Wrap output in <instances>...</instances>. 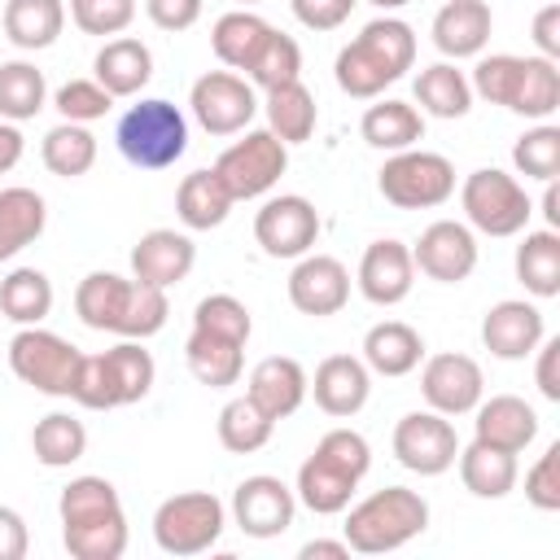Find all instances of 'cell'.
Returning a JSON list of instances; mask_svg holds the SVG:
<instances>
[{
  "label": "cell",
  "instance_id": "1",
  "mask_svg": "<svg viewBox=\"0 0 560 560\" xmlns=\"http://www.w3.org/2000/svg\"><path fill=\"white\" fill-rule=\"evenodd\" d=\"M74 315L96 332L144 341L166 328L171 302H166V289H153L136 276L127 280L118 271H88L74 289Z\"/></svg>",
  "mask_w": 560,
  "mask_h": 560
},
{
  "label": "cell",
  "instance_id": "2",
  "mask_svg": "<svg viewBox=\"0 0 560 560\" xmlns=\"http://www.w3.org/2000/svg\"><path fill=\"white\" fill-rule=\"evenodd\" d=\"M416 66V31L402 18H372L332 61L337 88L354 101L381 96L389 83H398Z\"/></svg>",
  "mask_w": 560,
  "mask_h": 560
},
{
  "label": "cell",
  "instance_id": "3",
  "mask_svg": "<svg viewBox=\"0 0 560 560\" xmlns=\"http://www.w3.org/2000/svg\"><path fill=\"white\" fill-rule=\"evenodd\" d=\"M57 512H61V542L74 560H118L127 551V512L114 481L92 472L74 477L61 490Z\"/></svg>",
  "mask_w": 560,
  "mask_h": 560
},
{
  "label": "cell",
  "instance_id": "4",
  "mask_svg": "<svg viewBox=\"0 0 560 560\" xmlns=\"http://www.w3.org/2000/svg\"><path fill=\"white\" fill-rule=\"evenodd\" d=\"M368 468H372L368 438L354 433V429H328L315 442V451L302 459L293 494L315 516H337V512L350 508V499H354L359 481L368 477Z\"/></svg>",
  "mask_w": 560,
  "mask_h": 560
},
{
  "label": "cell",
  "instance_id": "5",
  "mask_svg": "<svg viewBox=\"0 0 560 560\" xmlns=\"http://www.w3.org/2000/svg\"><path fill=\"white\" fill-rule=\"evenodd\" d=\"M424 529H429V503H424V494H416L407 486H385V490L368 494L363 503H354L346 512L341 538L359 556H385V551L407 547Z\"/></svg>",
  "mask_w": 560,
  "mask_h": 560
},
{
  "label": "cell",
  "instance_id": "6",
  "mask_svg": "<svg viewBox=\"0 0 560 560\" xmlns=\"http://www.w3.org/2000/svg\"><path fill=\"white\" fill-rule=\"evenodd\" d=\"M153 376H158L153 354H149L140 341L122 337V341H118L114 350H105V354H83L70 398H74L79 407H88V411L131 407V402H140V398L153 389Z\"/></svg>",
  "mask_w": 560,
  "mask_h": 560
},
{
  "label": "cell",
  "instance_id": "7",
  "mask_svg": "<svg viewBox=\"0 0 560 560\" xmlns=\"http://www.w3.org/2000/svg\"><path fill=\"white\" fill-rule=\"evenodd\" d=\"M114 144L118 153L140 166V171H166L184 158L188 149V118L179 114V105L162 101V96H149L140 105H131L122 118H118V131H114Z\"/></svg>",
  "mask_w": 560,
  "mask_h": 560
},
{
  "label": "cell",
  "instance_id": "8",
  "mask_svg": "<svg viewBox=\"0 0 560 560\" xmlns=\"http://www.w3.org/2000/svg\"><path fill=\"white\" fill-rule=\"evenodd\" d=\"M459 206L468 228L486 232V236H516L525 232L534 201L525 197V184L499 166H481L459 184Z\"/></svg>",
  "mask_w": 560,
  "mask_h": 560
},
{
  "label": "cell",
  "instance_id": "9",
  "mask_svg": "<svg viewBox=\"0 0 560 560\" xmlns=\"http://www.w3.org/2000/svg\"><path fill=\"white\" fill-rule=\"evenodd\" d=\"M228 525V508L210 490H184L158 503L153 512V542L166 556H201L219 542Z\"/></svg>",
  "mask_w": 560,
  "mask_h": 560
},
{
  "label": "cell",
  "instance_id": "10",
  "mask_svg": "<svg viewBox=\"0 0 560 560\" xmlns=\"http://www.w3.org/2000/svg\"><path fill=\"white\" fill-rule=\"evenodd\" d=\"M376 188L398 210H433V206L451 201V192H455V166L442 153L402 149V153H389L385 158V166L376 175Z\"/></svg>",
  "mask_w": 560,
  "mask_h": 560
},
{
  "label": "cell",
  "instance_id": "11",
  "mask_svg": "<svg viewBox=\"0 0 560 560\" xmlns=\"http://www.w3.org/2000/svg\"><path fill=\"white\" fill-rule=\"evenodd\" d=\"M79 363H83V350L70 346L66 337L39 328V324L18 328L13 341H9V368H13V376L26 381L39 394H52V398H70L74 376H79Z\"/></svg>",
  "mask_w": 560,
  "mask_h": 560
},
{
  "label": "cell",
  "instance_id": "12",
  "mask_svg": "<svg viewBox=\"0 0 560 560\" xmlns=\"http://www.w3.org/2000/svg\"><path fill=\"white\" fill-rule=\"evenodd\" d=\"M284 171H289V144L280 136H271L267 127H254V131L245 127L241 140H232L214 162V175L223 179L232 201H249V197L271 192Z\"/></svg>",
  "mask_w": 560,
  "mask_h": 560
},
{
  "label": "cell",
  "instance_id": "13",
  "mask_svg": "<svg viewBox=\"0 0 560 560\" xmlns=\"http://www.w3.org/2000/svg\"><path fill=\"white\" fill-rule=\"evenodd\" d=\"M188 105H192V118L210 136H241L258 114L254 83L245 74H236V70H206L192 83Z\"/></svg>",
  "mask_w": 560,
  "mask_h": 560
},
{
  "label": "cell",
  "instance_id": "14",
  "mask_svg": "<svg viewBox=\"0 0 560 560\" xmlns=\"http://www.w3.org/2000/svg\"><path fill=\"white\" fill-rule=\"evenodd\" d=\"M389 446H394V459L420 477H442L446 468H455V455H459L455 424L442 411H407L394 424Z\"/></svg>",
  "mask_w": 560,
  "mask_h": 560
},
{
  "label": "cell",
  "instance_id": "15",
  "mask_svg": "<svg viewBox=\"0 0 560 560\" xmlns=\"http://www.w3.org/2000/svg\"><path fill=\"white\" fill-rule=\"evenodd\" d=\"M254 241L267 258H302L319 241V210L298 192L267 197L254 214Z\"/></svg>",
  "mask_w": 560,
  "mask_h": 560
},
{
  "label": "cell",
  "instance_id": "16",
  "mask_svg": "<svg viewBox=\"0 0 560 560\" xmlns=\"http://www.w3.org/2000/svg\"><path fill=\"white\" fill-rule=\"evenodd\" d=\"M411 262H416V271H424L438 284H459L477 267V236L459 219H438L411 245Z\"/></svg>",
  "mask_w": 560,
  "mask_h": 560
},
{
  "label": "cell",
  "instance_id": "17",
  "mask_svg": "<svg viewBox=\"0 0 560 560\" xmlns=\"http://www.w3.org/2000/svg\"><path fill=\"white\" fill-rule=\"evenodd\" d=\"M481 389H486V376H481V363L477 359H468L459 350H442V354L424 359L420 394H424L429 411L468 416L481 402Z\"/></svg>",
  "mask_w": 560,
  "mask_h": 560
},
{
  "label": "cell",
  "instance_id": "18",
  "mask_svg": "<svg viewBox=\"0 0 560 560\" xmlns=\"http://www.w3.org/2000/svg\"><path fill=\"white\" fill-rule=\"evenodd\" d=\"M293 512H298V494L271 472H254L232 490V521L249 538H280L293 525Z\"/></svg>",
  "mask_w": 560,
  "mask_h": 560
},
{
  "label": "cell",
  "instance_id": "19",
  "mask_svg": "<svg viewBox=\"0 0 560 560\" xmlns=\"http://www.w3.org/2000/svg\"><path fill=\"white\" fill-rule=\"evenodd\" d=\"M289 302L302 315H311V319L337 315L350 302V271H346V262L332 258V254H302L298 267L289 271Z\"/></svg>",
  "mask_w": 560,
  "mask_h": 560
},
{
  "label": "cell",
  "instance_id": "20",
  "mask_svg": "<svg viewBox=\"0 0 560 560\" xmlns=\"http://www.w3.org/2000/svg\"><path fill=\"white\" fill-rule=\"evenodd\" d=\"M359 293L372 302V306H398L411 284H416V262H411V245L385 236V241H372L359 258V276H354Z\"/></svg>",
  "mask_w": 560,
  "mask_h": 560
},
{
  "label": "cell",
  "instance_id": "21",
  "mask_svg": "<svg viewBox=\"0 0 560 560\" xmlns=\"http://www.w3.org/2000/svg\"><path fill=\"white\" fill-rule=\"evenodd\" d=\"M547 337V324H542V311L525 298H503L486 311L481 319V346L494 354V359H525L534 354V346Z\"/></svg>",
  "mask_w": 560,
  "mask_h": 560
},
{
  "label": "cell",
  "instance_id": "22",
  "mask_svg": "<svg viewBox=\"0 0 560 560\" xmlns=\"http://www.w3.org/2000/svg\"><path fill=\"white\" fill-rule=\"evenodd\" d=\"M192 262H197V245L188 232H175V228H153L131 245V276L153 289H171L188 280Z\"/></svg>",
  "mask_w": 560,
  "mask_h": 560
},
{
  "label": "cell",
  "instance_id": "23",
  "mask_svg": "<svg viewBox=\"0 0 560 560\" xmlns=\"http://www.w3.org/2000/svg\"><path fill=\"white\" fill-rule=\"evenodd\" d=\"M306 394H315V407L324 416L346 420V416L363 411V402L372 394V372L354 354H328L315 368V376H306Z\"/></svg>",
  "mask_w": 560,
  "mask_h": 560
},
{
  "label": "cell",
  "instance_id": "24",
  "mask_svg": "<svg viewBox=\"0 0 560 560\" xmlns=\"http://www.w3.org/2000/svg\"><path fill=\"white\" fill-rule=\"evenodd\" d=\"M472 411H477L472 442H486V446H499V451L521 455L538 438V411L525 398H516V394H494V398L477 402Z\"/></svg>",
  "mask_w": 560,
  "mask_h": 560
},
{
  "label": "cell",
  "instance_id": "25",
  "mask_svg": "<svg viewBox=\"0 0 560 560\" xmlns=\"http://www.w3.org/2000/svg\"><path fill=\"white\" fill-rule=\"evenodd\" d=\"M490 31H494V13L486 0H446L433 13V48L451 61L477 57L490 44Z\"/></svg>",
  "mask_w": 560,
  "mask_h": 560
},
{
  "label": "cell",
  "instance_id": "26",
  "mask_svg": "<svg viewBox=\"0 0 560 560\" xmlns=\"http://www.w3.org/2000/svg\"><path fill=\"white\" fill-rule=\"evenodd\" d=\"M245 394L271 420H284L306 402V368L298 359H289V354H267V359L254 363V372L245 381Z\"/></svg>",
  "mask_w": 560,
  "mask_h": 560
},
{
  "label": "cell",
  "instance_id": "27",
  "mask_svg": "<svg viewBox=\"0 0 560 560\" xmlns=\"http://www.w3.org/2000/svg\"><path fill=\"white\" fill-rule=\"evenodd\" d=\"M92 70H96V83H101L114 101H118V96H136V92L153 79V52H149V44H140V39H131V35H114V39L101 44Z\"/></svg>",
  "mask_w": 560,
  "mask_h": 560
},
{
  "label": "cell",
  "instance_id": "28",
  "mask_svg": "<svg viewBox=\"0 0 560 560\" xmlns=\"http://www.w3.org/2000/svg\"><path fill=\"white\" fill-rule=\"evenodd\" d=\"M424 359V337L402 319H381L363 337V363L381 376H407Z\"/></svg>",
  "mask_w": 560,
  "mask_h": 560
},
{
  "label": "cell",
  "instance_id": "29",
  "mask_svg": "<svg viewBox=\"0 0 560 560\" xmlns=\"http://www.w3.org/2000/svg\"><path fill=\"white\" fill-rule=\"evenodd\" d=\"M232 206H236V201H232V192L223 188V179L214 175V166L184 175L179 188H175V214H179V223H184L188 232H210V228H219Z\"/></svg>",
  "mask_w": 560,
  "mask_h": 560
},
{
  "label": "cell",
  "instance_id": "30",
  "mask_svg": "<svg viewBox=\"0 0 560 560\" xmlns=\"http://www.w3.org/2000/svg\"><path fill=\"white\" fill-rule=\"evenodd\" d=\"M66 26L61 0H4V39L22 52L52 48Z\"/></svg>",
  "mask_w": 560,
  "mask_h": 560
},
{
  "label": "cell",
  "instance_id": "31",
  "mask_svg": "<svg viewBox=\"0 0 560 560\" xmlns=\"http://www.w3.org/2000/svg\"><path fill=\"white\" fill-rule=\"evenodd\" d=\"M241 350H245L241 341H228V337H214V332L192 328L188 341H184V363H188V372H192L201 385L228 389V385H236L241 372H245V354H241Z\"/></svg>",
  "mask_w": 560,
  "mask_h": 560
},
{
  "label": "cell",
  "instance_id": "32",
  "mask_svg": "<svg viewBox=\"0 0 560 560\" xmlns=\"http://www.w3.org/2000/svg\"><path fill=\"white\" fill-rule=\"evenodd\" d=\"M359 131L372 149L402 153V149H416V140H424V114L411 101H376L368 105Z\"/></svg>",
  "mask_w": 560,
  "mask_h": 560
},
{
  "label": "cell",
  "instance_id": "33",
  "mask_svg": "<svg viewBox=\"0 0 560 560\" xmlns=\"http://www.w3.org/2000/svg\"><path fill=\"white\" fill-rule=\"evenodd\" d=\"M455 464H459L464 490L477 494V499H503V494H512V486H516V455H512V451L472 442V446H459Z\"/></svg>",
  "mask_w": 560,
  "mask_h": 560
},
{
  "label": "cell",
  "instance_id": "34",
  "mask_svg": "<svg viewBox=\"0 0 560 560\" xmlns=\"http://www.w3.org/2000/svg\"><path fill=\"white\" fill-rule=\"evenodd\" d=\"M267 131L280 136L284 144H302L315 136V122H319V109H315V96L302 79L293 83H280V88H267Z\"/></svg>",
  "mask_w": 560,
  "mask_h": 560
},
{
  "label": "cell",
  "instance_id": "35",
  "mask_svg": "<svg viewBox=\"0 0 560 560\" xmlns=\"http://www.w3.org/2000/svg\"><path fill=\"white\" fill-rule=\"evenodd\" d=\"M48 223V206L35 188H0V262L22 254L31 241H39Z\"/></svg>",
  "mask_w": 560,
  "mask_h": 560
},
{
  "label": "cell",
  "instance_id": "36",
  "mask_svg": "<svg viewBox=\"0 0 560 560\" xmlns=\"http://www.w3.org/2000/svg\"><path fill=\"white\" fill-rule=\"evenodd\" d=\"M420 114H433V118H464L472 109V88H468V74L455 70L451 61H433L416 74V88H411Z\"/></svg>",
  "mask_w": 560,
  "mask_h": 560
},
{
  "label": "cell",
  "instance_id": "37",
  "mask_svg": "<svg viewBox=\"0 0 560 560\" xmlns=\"http://www.w3.org/2000/svg\"><path fill=\"white\" fill-rule=\"evenodd\" d=\"M271 35V22L249 13V9H232L210 26V48L228 70H249V61L258 57L262 39Z\"/></svg>",
  "mask_w": 560,
  "mask_h": 560
},
{
  "label": "cell",
  "instance_id": "38",
  "mask_svg": "<svg viewBox=\"0 0 560 560\" xmlns=\"http://www.w3.org/2000/svg\"><path fill=\"white\" fill-rule=\"evenodd\" d=\"M516 280L534 298L560 293V232L556 228L525 232V241L516 245Z\"/></svg>",
  "mask_w": 560,
  "mask_h": 560
},
{
  "label": "cell",
  "instance_id": "39",
  "mask_svg": "<svg viewBox=\"0 0 560 560\" xmlns=\"http://www.w3.org/2000/svg\"><path fill=\"white\" fill-rule=\"evenodd\" d=\"M52 311V280L39 267H13L0 280V315L13 319L18 328L48 319Z\"/></svg>",
  "mask_w": 560,
  "mask_h": 560
},
{
  "label": "cell",
  "instance_id": "40",
  "mask_svg": "<svg viewBox=\"0 0 560 560\" xmlns=\"http://www.w3.org/2000/svg\"><path fill=\"white\" fill-rule=\"evenodd\" d=\"M31 451L44 468H70L74 459H83L88 451V429L83 420H74L70 411H48L35 429H31Z\"/></svg>",
  "mask_w": 560,
  "mask_h": 560
},
{
  "label": "cell",
  "instance_id": "41",
  "mask_svg": "<svg viewBox=\"0 0 560 560\" xmlns=\"http://www.w3.org/2000/svg\"><path fill=\"white\" fill-rule=\"evenodd\" d=\"M39 158H44V166H48L52 175L79 179V175H88L92 162H96V136H92L83 122H66V118H61V122L44 136Z\"/></svg>",
  "mask_w": 560,
  "mask_h": 560
},
{
  "label": "cell",
  "instance_id": "42",
  "mask_svg": "<svg viewBox=\"0 0 560 560\" xmlns=\"http://www.w3.org/2000/svg\"><path fill=\"white\" fill-rule=\"evenodd\" d=\"M271 429H276V420H271L249 394L223 402V411H219V442H223L232 455H254V451H262V446L271 442Z\"/></svg>",
  "mask_w": 560,
  "mask_h": 560
},
{
  "label": "cell",
  "instance_id": "43",
  "mask_svg": "<svg viewBox=\"0 0 560 560\" xmlns=\"http://www.w3.org/2000/svg\"><path fill=\"white\" fill-rule=\"evenodd\" d=\"M48 83L35 61H4L0 66V118L4 122H26L44 109Z\"/></svg>",
  "mask_w": 560,
  "mask_h": 560
},
{
  "label": "cell",
  "instance_id": "44",
  "mask_svg": "<svg viewBox=\"0 0 560 560\" xmlns=\"http://www.w3.org/2000/svg\"><path fill=\"white\" fill-rule=\"evenodd\" d=\"M560 109V70L551 57H525V70H521V88H516V101H512V114L521 118H551Z\"/></svg>",
  "mask_w": 560,
  "mask_h": 560
},
{
  "label": "cell",
  "instance_id": "45",
  "mask_svg": "<svg viewBox=\"0 0 560 560\" xmlns=\"http://www.w3.org/2000/svg\"><path fill=\"white\" fill-rule=\"evenodd\" d=\"M245 79H249L254 88H262V92L302 79V48H298V39L271 26V35L262 39V48H258V57L249 61Z\"/></svg>",
  "mask_w": 560,
  "mask_h": 560
},
{
  "label": "cell",
  "instance_id": "46",
  "mask_svg": "<svg viewBox=\"0 0 560 560\" xmlns=\"http://www.w3.org/2000/svg\"><path fill=\"white\" fill-rule=\"evenodd\" d=\"M521 70H525V57H516V52H490V57H481L472 66L468 88H472V96L512 109L516 88H521Z\"/></svg>",
  "mask_w": 560,
  "mask_h": 560
},
{
  "label": "cell",
  "instance_id": "47",
  "mask_svg": "<svg viewBox=\"0 0 560 560\" xmlns=\"http://www.w3.org/2000/svg\"><path fill=\"white\" fill-rule=\"evenodd\" d=\"M512 166L525 175V179H556L560 175V127L551 122H538L529 127L525 136H516L512 144Z\"/></svg>",
  "mask_w": 560,
  "mask_h": 560
},
{
  "label": "cell",
  "instance_id": "48",
  "mask_svg": "<svg viewBox=\"0 0 560 560\" xmlns=\"http://www.w3.org/2000/svg\"><path fill=\"white\" fill-rule=\"evenodd\" d=\"M192 328L201 332H214V337H228V341H249L254 332V319H249V306L232 293H210L192 306Z\"/></svg>",
  "mask_w": 560,
  "mask_h": 560
},
{
  "label": "cell",
  "instance_id": "49",
  "mask_svg": "<svg viewBox=\"0 0 560 560\" xmlns=\"http://www.w3.org/2000/svg\"><path fill=\"white\" fill-rule=\"evenodd\" d=\"M52 105H57V114H61L66 122H83V127H88V122H96V118L109 114L114 96H109L96 79H70V83L57 88Z\"/></svg>",
  "mask_w": 560,
  "mask_h": 560
},
{
  "label": "cell",
  "instance_id": "50",
  "mask_svg": "<svg viewBox=\"0 0 560 560\" xmlns=\"http://www.w3.org/2000/svg\"><path fill=\"white\" fill-rule=\"evenodd\" d=\"M70 18L83 35H122L136 18V0H70Z\"/></svg>",
  "mask_w": 560,
  "mask_h": 560
},
{
  "label": "cell",
  "instance_id": "51",
  "mask_svg": "<svg viewBox=\"0 0 560 560\" xmlns=\"http://www.w3.org/2000/svg\"><path fill=\"white\" fill-rule=\"evenodd\" d=\"M525 499L538 512H560V442H551L525 472Z\"/></svg>",
  "mask_w": 560,
  "mask_h": 560
},
{
  "label": "cell",
  "instance_id": "52",
  "mask_svg": "<svg viewBox=\"0 0 560 560\" xmlns=\"http://www.w3.org/2000/svg\"><path fill=\"white\" fill-rule=\"evenodd\" d=\"M359 0H289L293 18L306 26V31H337L350 13H354Z\"/></svg>",
  "mask_w": 560,
  "mask_h": 560
},
{
  "label": "cell",
  "instance_id": "53",
  "mask_svg": "<svg viewBox=\"0 0 560 560\" xmlns=\"http://www.w3.org/2000/svg\"><path fill=\"white\" fill-rule=\"evenodd\" d=\"M144 13L158 31H188L201 18V0H144Z\"/></svg>",
  "mask_w": 560,
  "mask_h": 560
},
{
  "label": "cell",
  "instance_id": "54",
  "mask_svg": "<svg viewBox=\"0 0 560 560\" xmlns=\"http://www.w3.org/2000/svg\"><path fill=\"white\" fill-rule=\"evenodd\" d=\"M538 363H534V385L547 402H560V337H542L534 346Z\"/></svg>",
  "mask_w": 560,
  "mask_h": 560
},
{
  "label": "cell",
  "instance_id": "55",
  "mask_svg": "<svg viewBox=\"0 0 560 560\" xmlns=\"http://www.w3.org/2000/svg\"><path fill=\"white\" fill-rule=\"evenodd\" d=\"M534 48H538V57L560 61V0H547L534 13Z\"/></svg>",
  "mask_w": 560,
  "mask_h": 560
},
{
  "label": "cell",
  "instance_id": "56",
  "mask_svg": "<svg viewBox=\"0 0 560 560\" xmlns=\"http://www.w3.org/2000/svg\"><path fill=\"white\" fill-rule=\"evenodd\" d=\"M26 551H31V534H26L22 512L0 503V560H22Z\"/></svg>",
  "mask_w": 560,
  "mask_h": 560
},
{
  "label": "cell",
  "instance_id": "57",
  "mask_svg": "<svg viewBox=\"0 0 560 560\" xmlns=\"http://www.w3.org/2000/svg\"><path fill=\"white\" fill-rule=\"evenodd\" d=\"M298 556L302 560H350V542L346 538H311V542H302Z\"/></svg>",
  "mask_w": 560,
  "mask_h": 560
},
{
  "label": "cell",
  "instance_id": "58",
  "mask_svg": "<svg viewBox=\"0 0 560 560\" xmlns=\"http://www.w3.org/2000/svg\"><path fill=\"white\" fill-rule=\"evenodd\" d=\"M22 149H26V140H22L18 122H0V175L22 162Z\"/></svg>",
  "mask_w": 560,
  "mask_h": 560
},
{
  "label": "cell",
  "instance_id": "59",
  "mask_svg": "<svg viewBox=\"0 0 560 560\" xmlns=\"http://www.w3.org/2000/svg\"><path fill=\"white\" fill-rule=\"evenodd\" d=\"M542 214H547V228H560V188H556V179H547V192H542Z\"/></svg>",
  "mask_w": 560,
  "mask_h": 560
},
{
  "label": "cell",
  "instance_id": "60",
  "mask_svg": "<svg viewBox=\"0 0 560 560\" xmlns=\"http://www.w3.org/2000/svg\"><path fill=\"white\" fill-rule=\"evenodd\" d=\"M368 4H376V9H385V13H389V9H402L407 0H368Z\"/></svg>",
  "mask_w": 560,
  "mask_h": 560
},
{
  "label": "cell",
  "instance_id": "61",
  "mask_svg": "<svg viewBox=\"0 0 560 560\" xmlns=\"http://www.w3.org/2000/svg\"><path fill=\"white\" fill-rule=\"evenodd\" d=\"M232 4H245L249 9V4H262V0H232Z\"/></svg>",
  "mask_w": 560,
  "mask_h": 560
}]
</instances>
